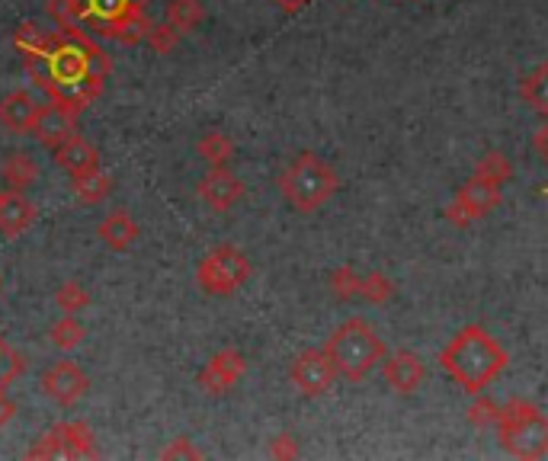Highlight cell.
I'll list each match as a JSON object with an SVG mask.
<instances>
[{"label":"cell","instance_id":"cell-1","mask_svg":"<svg viewBox=\"0 0 548 461\" xmlns=\"http://www.w3.org/2000/svg\"><path fill=\"white\" fill-rule=\"evenodd\" d=\"M443 372L468 394H484L510 369V353L484 324H468L440 353Z\"/></svg>","mask_w":548,"mask_h":461},{"label":"cell","instance_id":"cell-36","mask_svg":"<svg viewBox=\"0 0 548 461\" xmlns=\"http://www.w3.org/2000/svg\"><path fill=\"white\" fill-rule=\"evenodd\" d=\"M0 199H4V189H0Z\"/></svg>","mask_w":548,"mask_h":461},{"label":"cell","instance_id":"cell-31","mask_svg":"<svg viewBox=\"0 0 548 461\" xmlns=\"http://www.w3.org/2000/svg\"><path fill=\"white\" fill-rule=\"evenodd\" d=\"M161 458H202V452L193 449V442L186 439V436H180L177 442H170V445H167V449L161 452Z\"/></svg>","mask_w":548,"mask_h":461},{"label":"cell","instance_id":"cell-22","mask_svg":"<svg viewBox=\"0 0 548 461\" xmlns=\"http://www.w3.org/2000/svg\"><path fill=\"white\" fill-rule=\"evenodd\" d=\"M196 151H199V157L206 161L209 167H225L231 157H234V141L225 135V132H218V129H212V132H206L199 138V145H196Z\"/></svg>","mask_w":548,"mask_h":461},{"label":"cell","instance_id":"cell-6","mask_svg":"<svg viewBox=\"0 0 548 461\" xmlns=\"http://www.w3.org/2000/svg\"><path fill=\"white\" fill-rule=\"evenodd\" d=\"M500 183L494 180H484L478 177V173H472L459 189L456 196H452V202L443 209V218L449 221V225L456 228H468L475 225V221L488 218L500 202H504V193H500Z\"/></svg>","mask_w":548,"mask_h":461},{"label":"cell","instance_id":"cell-27","mask_svg":"<svg viewBox=\"0 0 548 461\" xmlns=\"http://www.w3.org/2000/svg\"><path fill=\"white\" fill-rule=\"evenodd\" d=\"M145 42L151 45V52L154 55H170L177 49V42H180V33L174 26H170L167 20L161 23V26H151L148 29V36H145Z\"/></svg>","mask_w":548,"mask_h":461},{"label":"cell","instance_id":"cell-20","mask_svg":"<svg viewBox=\"0 0 548 461\" xmlns=\"http://www.w3.org/2000/svg\"><path fill=\"white\" fill-rule=\"evenodd\" d=\"M164 20L174 26L180 36L193 33V29L206 20V7H202V0H170Z\"/></svg>","mask_w":548,"mask_h":461},{"label":"cell","instance_id":"cell-24","mask_svg":"<svg viewBox=\"0 0 548 461\" xmlns=\"http://www.w3.org/2000/svg\"><path fill=\"white\" fill-rule=\"evenodd\" d=\"M478 177L484 180H494V183H510L513 180V164H510V157L507 154H500V151H491V154H484L478 167H475Z\"/></svg>","mask_w":548,"mask_h":461},{"label":"cell","instance_id":"cell-9","mask_svg":"<svg viewBox=\"0 0 548 461\" xmlns=\"http://www.w3.org/2000/svg\"><path fill=\"white\" fill-rule=\"evenodd\" d=\"M247 372V359L241 349H218V353L206 362V369L199 372V388L209 397H222L228 394Z\"/></svg>","mask_w":548,"mask_h":461},{"label":"cell","instance_id":"cell-33","mask_svg":"<svg viewBox=\"0 0 548 461\" xmlns=\"http://www.w3.org/2000/svg\"><path fill=\"white\" fill-rule=\"evenodd\" d=\"M532 148H536V154H539V161L548 167V122L542 125V129L532 135Z\"/></svg>","mask_w":548,"mask_h":461},{"label":"cell","instance_id":"cell-37","mask_svg":"<svg viewBox=\"0 0 548 461\" xmlns=\"http://www.w3.org/2000/svg\"><path fill=\"white\" fill-rule=\"evenodd\" d=\"M545 196H548V189H545Z\"/></svg>","mask_w":548,"mask_h":461},{"label":"cell","instance_id":"cell-21","mask_svg":"<svg viewBox=\"0 0 548 461\" xmlns=\"http://www.w3.org/2000/svg\"><path fill=\"white\" fill-rule=\"evenodd\" d=\"M520 97L536 109V113L548 116V61L532 68L520 81Z\"/></svg>","mask_w":548,"mask_h":461},{"label":"cell","instance_id":"cell-26","mask_svg":"<svg viewBox=\"0 0 548 461\" xmlns=\"http://www.w3.org/2000/svg\"><path fill=\"white\" fill-rule=\"evenodd\" d=\"M55 305L65 314H77V311H84L90 305V295H87V289L81 282H65V285H58Z\"/></svg>","mask_w":548,"mask_h":461},{"label":"cell","instance_id":"cell-35","mask_svg":"<svg viewBox=\"0 0 548 461\" xmlns=\"http://www.w3.org/2000/svg\"><path fill=\"white\" fill-rule=\"evenodd\" d=\"M273 4L283 10V13H292V17H295V13H302L311 4V0H273Z\"/></svg>","mask_w":548,"mask_h":461},{"label":"cell","instance_id":"cell-30","mask_svg":"<svg viewBox=\"0 0 548 461\" xmlns=\"http://www.w3.org/2000/svg\"><path fill=\"white\" fill-rule=\"evenodd\" d=\"M49 13L58 20V23H71L77 17H84L87 13V4L84 0H49Z\"/></svg>","mask_w":548,"mask_h":461},{"label":"cell","instance_id":"cell-25","mask_svg":"<svg viewBox=\"0 0 548 461\" xmlns=\"http://www.w3.org/2000/svg\"><path fill=\"white\" fill-rule=\"evenodd\" d=\"M391 295H395V282L385 273H379V269L363 276V282H359V298H366L369 305H385V301H391Z\"/></svg>","mask_w":548,"mask_h":461},{"label":"cell","instance_id":"cell-11","mask_svg":"<svg viewBox=\"0 0 548 461\" xmlns=\"http://www.w3.org/2000/svg\"><path fill=\"white\" fill-rule=\"evenodd\" d=\"M382 378L391 391L407 397L427 381V365L420 362V356L411 353V349H398V353L382 359Z\"/></svg>","mask_w":548,"mask_h":461},{"label":"cell","instance_id":"cell-12","mask_svg":"<svg viewBox=\"0 0 548 461\" xmlns=\"http://www.w3.org/2000/svg\"><path fill=\"white\" fill-rule=\"evenodd\" d=\"M244 196V183L238 173H231L225 167H212L206 177L199 180V199L209 205L212 212H228L241 202Z\"/></svg>","mask_w":548,"mask_h":461},{"label":"cell","instance_id":"cell-3","mask_svg":"<svg viewBox=\"0 0 548 461\" xmlns=\"http://www.w3.org/2000/svg\"><path fill=\"white\" fill-rule=\"evenodd\" d=\"M324 349L331 353L337 375H343L347 381H363L375 365L385 359V340L366 317L343 321L331 337H327Z\"/></svg>","mask_w":548,"mask_h":461},{"label":"cell","instance_id":"cell-28","mask_svg":"<svg viewBox=\"0 0 548 461\" xmlns=\"http://www.w3.org/2000/svg\"><path fill=\"white\" fill-rule=\"evenodd\" d=\"M359 279L356 276V269L353 266H340L331 273V292L343 301H350V298H359Z\"/></svg>","mask_w":548,"mask_h":461},{"label":"cell","instance_id":"cell-34","mask_svg":"<svg viewBox=\"0 0 548 461\" xmlns=\"http://www.w3.org/2000/svg\"><path fill=\"white\" fill-rule=\"evenodd\" d=\"M13 417H17V404L10 401V394L0 388V426H7Z\"/></svg>","mask_w":548,"mask_h":461},{"label":"cell","instance_id":"cell-23","mask_svg":"<svg viewBox=\"0 0 548 461\" xmlns=\"http://www.w3.org/2000/svg\"><path fill=\"white\" fill-rule=\"evenodd\" d=\"M84 337H87V330H84V324L77 321L74 314H65L61 321H55L52 324V330H49V340L58 346V349H77L84 343Z\"/></svg>","mask_w":548,"mask_h":461},{"label":"cell","instance_id":"cell-16","mask_svg":"<svg viewBox=\"0 0 548 461\" xmlns=\"http://www.w3.org/2000/svg\"><path fill=\"white\" fill-rule=\"evenodd\" d=\"M55 164L65 173H71V177H81V173L100 170V151L93 148L87 138L71 135L68 141H61L55 148Z\"/></svg>","mask_w":548,"mask_h":461},{"label":"cell","instance_id":"cell-4","mask_svg":"<svg viewBox=\"0 0 548 461\" xmlns=\"http://www.w3.org/2000/svg\"><path fill=\"white\" fill-rule=\"evenodd\" d=\"M497 436L504 452L513 458H545L548 455V413L532 401H507L500 404Z\"/></svg>","mask_w":548,"mask_h":461},{"label":"cell","instance_id":"cell-17","mask_svg":"<svg viewBox=\"0 0 548 461\" xmlns=\"http://www.w3.org/2000/svg\"><path fill=\"white\" fill-rule=\"evenodd\" d=\"M97 234H100V241H103L109 250H129V247L138 241V221H135L129 212L116 209V212H109V215L100 221Z\"/></svg>","mask_w":548,"mask_h":461},{"label":"cell","instance_id":"cell-7","mask_svg":"<svg viewBox=\"0 0 548 461\" xmlns=\"http://www.w3.org/2000/svg\"><path fill=\"white\" fill-rule=\"evenodd\" d=\"M289 378H292L295 391H299L302 397H324L337 381V365H334L331 353H327L324 346L321 349L311 346V349H305V353H299L292 359Z\"/></svg>","mask_w":548,"mask_h":461},{"label":"cell","instance_id":"cell-32","mask_svg":"<svg viewBox=\"0 0 548 461\" xmlns=\"http://www.w3.org/2000/svg\"><path fill=\"white\" fill-rule=\"evenodd\" d=\"M270 455H273V458H295V455H299V445H295V436H289V433L276 436L273 445H270Z\"/></svg>","mask_w":548,"mask_h":461},{"label":"cell","instance_id":"cell-19","mask_svg":"<svg viewBox=\"0 0 548 461\" xmlns=\"http://www.w3.org/2000/svg\"><path fill=\"white\" fill-rule=\"evenodd\" d=\"M71 189H74V196L87 202V205H97L103 202L109 193L116 189L113 177L103 170H90V173H81V177H71Z\"/></svg>","mask_w":548,"mask_h":461},{"label":"cell","instance_id":"cell-13","mask_svg":"<svg viewBox=\"0 0 548 461\" xmlns=\"http://www.w3.org/2000/svg\"><path fill=\"white\" fill-rule=\"evenodd\" d=\"M33 135L39 138V145L45 148H58L61 141H68L71 135H77V113L68 106H61V103H49V106H42L39 109V119L33 125Z\"/></svg>","mask_w":548,"mask_h":461},{"label":"cell","instance_id":"cell-15","mask_svg":"<svg viewBox=\"0 0 548 461\" xmlns=\"http://www.w3.org/2000/svg\"><path fill=\"white\" fill-rule=\"evenodd\" d=\"M36 225V205L29 202L17 189H7L4 199H0V234L4 237H20Z\"/></svg>","mask_w":548,"mask_h":461},{"label":"cell","instance_id":"cell-18","mask_svg":"<svg viewBox=\"0 0 548 461\" xmlns=\"http://www.w3.org/2000/svg\"><path fill=\"white\" fill-rule=\"evenodd\" d=\"M39 180V164L33 154L26 151H13L7 161H4V183L10 189H17V193H23V189L36 186Z\"/></svg>","mask_w":548,"mask_h":461},{"label":"cell","instance_id":"cell-14","mask_svg":"<svg viewBox=\"0 0 548 461\" xmlns=\"http://www.w3.org/2000/svg\"><path fill=\"white\" fill-rule=\"evenodd\" d=\"M39 109L42 106L33 100V93H26V90L7 93V97L0 100V125L13 135H26V132H33Z\"/></svg>","mask_w":548,"mask_h":461},{"label":"cell","instance_id":"cell-5","mask_svg":"<svg viewBox=\"0 0 548 461\" xmlns=\"http://www.w3.org/2000/svg\"><path fill=\"white\" fill-rule=\"evenodd\" d=\"M247 279H250V260H247V253L234 244H218L196 266L199 289L215 298L234 295L238 289H244Z\"/></svg>","mask_w":548,"mask_h":461},{"label":"cell","instance_id":"cell-8","mask_svg":"<svg viewBox=\"0 0 548 461\" xmlns=\"http://www.w3.org/2000/svg\"><path fill=\"white\" fill-rule=\"evenodd\" d=\"M42 391H45V397H52L55 404L71 407L90 391V378L77 362L61 359L52 365V369L42 372Z\"/></svg>","mask_w":548,"mask_h":461},{"label":"cell","instance_id":"cell-29","mask_svg":"<svg viewBox=\"0 0 548 461\" xmlns=\"http://www.w3.org/2000/svg\"><path fill=\"white\" fill-rule=\"evenodd\" d=\"M500 417V404L491 397H478V401L468 407V423L472 426H497Z\"/></svg>","mask_w":548,"mask_h":461},{"label":"cell","instance_id":"cell-10","mask_svg":"<svg viewBox=\"0 0 548 461\" xmlns=\"http://www.w3.org/2000/svg\"><path fill=\"white\" fill-rule=\"evenodd\" d=\"M33 458H45V455H65V458H81V455H97V442H93V433L84 423H61L52 433H45L42 442L36 445Z\"/></svg>","mask_w":548,"mask_h":461},{"label":"cell","instance_id":"cell-2","mask_svg":"<svg viewBox=\"0 0 548 461\" xmlns=\"http://www.w3.org/2000/svg\"><path fill=\"white\" fill-rule=\"evenodd\" d=\"M340 189V177L337 170L324 161L318 154H299L295 161L283 170V177H279V193L283 199L292 205L299 215H311L324 209L327 202L337 196Z\"/></svg>","mask_w":548,"mask_h":461}]
</instances>
